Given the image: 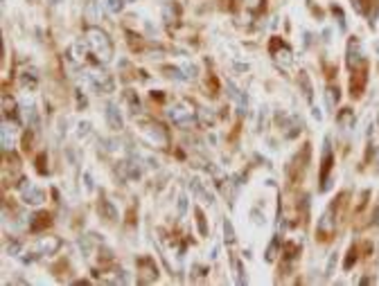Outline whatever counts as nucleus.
<instances>
[{
    "label": "nucleus",
    "instance_id": "obj_1",
    "mask_svg": "<svg viewBox=\"0 0 379 286\" xmlns=\"http://www.w3.org/2000/svg\"><path fill=\"white\" fill-rule=\"evenodd\" d=\"M84 41H86L90 54L95 57V61L97 63H108L111 59H113V43H111V39H108V34L104 32V29L86 27Z\"/></svg>",
    "mask_w": 379,
    "mask_h": 286
},
{
    "label": "nucleus",
    "instance_id": "obj_2",
    "mask_svg": "<svg viewBox=\"0 0 379 286\" xmlns=\"http://www.w3.org/2000/svg\"><path fill=\"white\" fill-rule=\"evenodd\" d=\"M167 115L176 126H181V129H190V126L197 124L199 111H194V106L190 102H181V104H176V106L169 108Z\"/></svg>",
    "mask_w": 379,
    "mask_h": 286
},
{
    "label": "nucleus",
    "instance_id": "obj_3",
    "mask_svg": "<svg viewBox=\"0 0 379 286\" xmlns=\"http://www.w3.org/2000/svg\"><path fill=\"white\" fill-rule=\"evenodd\" d=\"M143 126V133L153 146H160V149H167L169 146V133L167 129L160 124V122H153V120H143L140 122Z\"/></svg>",
    "mask_w": 379,
    "mask_h": 286
},
{
    "label": "nucleus",
    "instance_id": "obj_4",
    "mask_svg": "<svg viewBox=\"0 0 379 286\" xmlns=\"http://www.w3.org/2000/svg\"><path fill=\"white\" fill-rule=\"evenodd\" d=\"M88 81L90 86L95 88L97 92H113L115 90V81L113 77L102 68H90L88 70Z\"/></svg>",
    "mask_w": 379,
    "mask_h": 286
},
{
    "label": "nucleus",
    "instance_id": "obj_5",
    "mask_svg": "<svg viewBox=\"0 0 379 286\" xmlns=\"http://www.w3.org/2000/svg\"><path fill=\"white\" fill-rule=\"evenodd\" d=\"M269 52L273 54V59H276L278 63H282V66H291V61H294V57H291V48L287 43H282V39H278V36L271 39Z\"/></svg>",
    "mask_w": 379,
    "mask_h": 286
},
{
    "label": "nucleus",
    "instance_id": "obj_6",
    "mask_svg": "<svg viewBox=\"0 0 379 286\" xmlns=\"http://www.w3.org/2000/svg\"><path fill=\"white\" fill-rule=\"evenodd\" d=\"M18 189H20V196H23V201L27 205H41L45 201V194L41 192L39 187H34L32 183H27L25 178H20L18 183Z\"/></svg>",
    "mask_w": 379,
    "mask_h": 286
},
{
    "label": "nucleus",
    "instance_id": "obj_7",
    "mask_svg": "<svg viewBox=\"0 0 379 286\" xmlns=\"http://www.w3.org/2000/svg\"><path fill=\"white\" fill-rule=\"evenodd\" d=\"M348 66H350V70H352V72L364 70L366 59H364V52H361L359 41H350V45H348Z\"/></svg>",
    "mask_w": 379,
    "mask_h": 286
},
{
    "label": "nucleus",
    "instance_id": "obj_8",
    "mask_svg": "<svg viewBox=\"0 0 379 286\" xmlns=\"http://www.w3.org/2000/svg\"><path fill=\"white\" fill-rule=\"evenodd\" d=\"M330 169H332V149H330V138H325V149H323V169H320V192L330 189Z\"/></svg>",
    "mask_w": 379,
    "mask_h": 286
},
{
    "label": "nucleus",
    "instance_id": "obj_9",
    "mask_svg": "<svg viewBox=\"0 0 379 286\" xmlns=\"http://www.w3.org/2000/svg\"><path fill=\"white\" fill-rule=\"evenodd\" d=\"M278 122L285 129V138H289V140L303 131V120H298L296 115H278Z\"/></svg>",
    "mask_w": 379,
    "mask_h": 286
},
{
    "label": "nucleus",
    "instance_id": "obj_10",
    "mask_svg": "<svg viewBox=\"0 0 379 286\" xmlns=\"http://www.w3.org/2000/svg\"><path fill=\"white\" fill-rule=\"evenodd\" d=\"M104 115H106V122H108V126H111L113 131H122V129H124V120H122V115H120L118 106H115L113 102L106 104V111H104Z\"/></svg>",
    "mask_w": 379,
    "mask_h": 286
},
{
    "label": "nucleus",
    "instance_id": "obj_11",
    "mask_svg": "<svg viewBox=\"0 0 379 286\" xmlns=\"http://www.w3.org/2000/svg\"><path fill=\"white\" fill-rule=\"evenodd\" d=\"M59 248H61L59 237H43L39 243H36V255H54Z\"/></svg>",
    "mask_w": 379,
    "mask_h": 286
},
{
    "label": "nucleus",
    "instance_id": "obj_12",
    "mask_svg": "<svg viewBox=\"0 0 379 286\" xmlns=\"http://www.w3.org/2000/svg\"><path fill=\"white\" fill-rule=\"evenodd\" d=\"M336 124L343 129V131H352L357 124V117H355V111H350V108H343V111L336 115Z\"/></svg>",
    "mask_w": 379,
    "mask_h": 286
},
{
    "label": "nucleus",
    "instance_id": "obj_13",
    "mask_svg": "<svg viewBox=\"0 0 379 286\" xmlns=\"http://www.w3.org/2000/svg\"><path fill=\"white\" fill-rule=\"evenodd\" d=\"M138 268H143V275H140V282H152V280H156L158 277V268H156V264L152 262V259H140L138 262Z\"/></svg>",
    "mask_w": 379,
    "mask_h": 286
},
{
    "label": "nucleus",
    "instance_id": "obj_14",
    "mask_svg": "<svg viewBox=\"0 0 379 286\" xmlns=\"http://www.w3.org/2000/svg\"><path fill=\"white\" fill-rule=\"evenodd\" d=\"M226 88H228V95H230V99H232V102H235L237 106L241 108V111H246V106H248L246 95H244V92H241L239 88H237L232 81H228V83H226Z\"/></svg>",
    "mask_w": 379,
    "mask_h": 286
},
{
    "label": "nucleus",
    "instance_id": "obj_15",
    "mask_svg": "<svg viewBox=\"0 0 379 286\" xmlns=\"http://www.w3.org/2000/svg\"><path fill=\"white\" fill-rule=\"evenodd\" d=\"M190 189H192V192H194V196H197V199H201L203 203H210V205L215 203V196H212L210 192H208V189L203 187V183H201V180H197V178H194L192 183H190Z\"/></svg>",
    "mask_w": 379,
    "mask_h": 286
},
{
    "label": "nucleus",
    "instance_id": "obj_16",
    "mask_svg": "<svg viewBox=\"0 0 379 286\" xmlns=\"http://www.w3.org/2000/svg\"><path fill=\"white\" fill-rule=\"evenodd\" d=\"M30 230L32 232H41L45 225H50V214L48 212H39V214H32L30 216Z\"/></svg>",
    "mask_w": 379,
    "mask_h": 286
},
{
    "label": "nucleus",
    "instance_id": "obj_17",
    "mask_svg": "<svg viewBox=\"0 0 379 286\" xmlns=\"http://www.w3.org/2000/svg\"><path fill=\"white\" fill-rule=\"evenodd\" d=\"M14 126L9 124V120L2 122V151H11L14 149Z\"/></svg>",
    "mask_w": 379,
    "mask_h": 286
},
{
    "label": "nucleus",
    "instance_id": "obj_18",
    "mask_svg": "<svg viewBox=\"0 0 379 286\" xmlns=\"http://www.w3.org/2000/svg\"><path fill=\"white\" fill-rule=\"evenodd\" d=\"M97 210H99V214H102L104 218H108V221H115V218H118V210H115L113 203H111V201H106V199L99 201Z\"/></svg>",
    "mask_w": 379,
    "mask_h": 286
},
{
    "label": "nucleus",
    "instance_id": "obj_19",
    "mask_svg": "<svg viewBox=\"0 0 379 286\" xmlns=\"http://www.w3.org/2000/svg\"><path fill=\"white\" fill-rule=\"evenodd\" d=\"M332 230H334V218H332V210H327L318 221V232L320 234H332Z\"/></svg>",
    "mask_w": 379,
    "mask_h": 286
},
{
    "label": "nucleus",
    "instance_id": "obj_20",
    "mask_svg": "<svg viewBox=\"0 0 379 286\" xmlns=\"http://www.w3.org/2000/svg\"><path fill=\"white\" fill-rule=\"evenodd\" d=\"M124 102H127V106H129V113H140V99H138V95L133 90H124Z\"/></svg>",
    "mask_w": 379,
    "mask_h": 286
},
{
    "label": "nucleus",
    "instance_id": "obj_21",
    "mask_svg": "<svg viewBox=\"0 0 379 286\" xmlns=\"http://www.w3.org/2000/svg\"><path fill=\"white\" fill-rule=\"evenodd\" d=\"M298 83L303 86V95H305V99L311 104V99H314V92H311V83H309V77H307L305 70L298 74Z\"/></svg>",
    "mask_w": 379,
    "mask_h": 286
},
{
    "label": "nucleus",
    "instance_id": "obj_22",
    "mask_svg": "<svg viewBox=\"0 0 379 286\" xmlns=\"http://www.w3.org/2000/svg\"><path fill=\"white\" fill-rule=\"evenodd\" d=\"M278 250H280V237H278V234H276V237L271 239L269 248H266V255H264V259H266V262H276Z\"/></svg>",
    "mask_w": 379,
    "mask_h": 286
},
{
    "label": "nucleus",
    "instance_id": "obj_23",
    "mask_svg": "<svg viewBox=\"0 0 379 286\" xmlns=\"http://www.w3.org/2000/svg\"><path fill=\"white\" fill-rule=\"evenodd\" d=\"M36 81H39L36 70H25V72L20 74V83H23V88H36Z\"/></svg>",
    "mask_w": 379,
    "mask_h": 286
},
{
    "label": "nucleus",
    "instance_id": "obj_24",
    "mask_svg": "<svg viewBox=\"0 0 379 286\" xmlns=\"http://www.w3.org/2000/svg\"><path fill=\"white\" fill-rule=\"evenodd\" d=\"M178 16V9L172 5V2H165L162 5V18H165V23H174Z\"/></svg>",
    "mask_w": 379,
    "mask_h": 286
},
{
    "label": "nucleus",
    "instance_id": "obj_25",
    "mask_svg": "<svg viewBox=\"0 0 379 286\" xmlns=\"http://www.w3.org/2000/svg\"><path fill=\"white\" fill-rule=\"evenodd\" d=\"M339 88H334V86H327V90H325V99H327V106L330 108H334L336 106V102H339Z\"/></svg>",
    "mask_w": 379,
    "mask_h": 286
},
{
    "label": "nucleus",
    "instance_id": "obj_26",
    "mask_svg": "<svg viewBox=\"0 0 379 286\" xmlns=\"http://www.w3.org/2000/svg\"><path fill=\"white\" fill-rule=\"evenodd\" d=\"M165 72H167V77L178 79V81H187V79H190V74L185 72V68H165Z\"/></svg>",
    "mask_w": 379,
    "mask_h": 286
},
{
    "label": "nucleus",
    "instance_id": "obj_27",
    "mask_svg": "<svg viewBox=\"0 0 379 286\" xmlns=\"http://www.w3.org/2000/svg\"><path fill=\"white\" fill-rule=\"evenodd\" d=\"M224 239H226V243H235V228H232V223L230 221H224Z\"/></svg>",
    "mask_w": 379,
    "mask_h": 286
},
{
    "label": "nucleus",
    "instance_id": "obj_28",
    "mask_svg": "<svg viewBox=\"0 0 379 286\" xmlns=\"http://www.w3.org/2000/svg\"><path fill=\"white\" fill-rule=\"evenodd\" d=\"M232 262V271H235V277H237V284H246V280H244V271H241V264L237 257L230 259Z\"/></svg>",
    "mask_w": 379,
    "mask_h": 286
},
{
    "label": "nucleus",
    "instance_id": "obj_29",
    "mask_svg": "<svg viewBox=\"0 0 379 286\" xmlns=\"http://www.w3.org/2000/svg\"><path fill=\"white\" fill-rule=\"evenodd\" d=\"M124 7V0H106V11L108 14H120Z\"/></svg>",
    "mask_w": 379,
    "mask_h": 286
},
{
    "label": "nucleus",
    "instance_id": "obj_30",
    "mask_svg": "<svg viewBox=\"0 0 379 286\" xmlns=\"http://www.w3.org/2000/svg\"><path fill=\"white\" fill-rule=\"evenodd\" d=\"M194 214H197V223H199V232H201V237H208V228H206V216H203V212L199 208H194Z\"/></svg>",
    "mask_w": 379,
    "mask_h": 286
},
{
    "label": "nucleus",
    "instance_id": "obj_31",
    "mask_svg": "<svg viewBox=\"0 0 379 286\" xmlns=\"http://www.w3.org/2000/svg\"><path fill=\"white\" fill-rule=\"evenodd\" d=\"M334 266H336V252L330 255V262H327V268H325V277H332L334 275Z\"/></svg>",
    "mask_w": 379,
    "mask_h": 286
},
{
    "label": "nucleus",
    "instance_id": "obj_32",
    "mask_svg": "<svg viewBox=\"0 0 379 286\" xmlns=\"http://www.w3.org/2000/svg\"><path fill=\"white\" fill-rule=\"evenodd\" d=\"M5 250H7V255H18V252H20V243H18V241L7 243V248H5Z\"/></svg>",
    "mask_w": 379,
    "mask_h": 286
},
{
    "label": "nucleus",
    "instance_id": "obj_33",
    "mask_svg": "<svg viewBox=\"0 0 379 286\" xmlns=\"http://www.w3.org/2000/svg\"><path fill=\"white\" fill-rule=\"evenodd\" d=\"M90 133V124L88 122H79V138H86Z\"/></svg>",
    "mask_w": 379,
    "mask_h": 286
},
{
    "label": "nucleus",
    "instance_id": "obj_34",
    "mask_svg": "<svg viewBox=\"0 0 379 286\" xmlns=\"http://www.w3.org/2000/svg\"><path fill=\"white\" fill-rule=\"evenodd\" d=\"M332 11H334V16H339V27L345 32V20H343V14H341L339 7H332Z\"/></svg>",
    "mask_w": 379,
    "mask_h": 286
},
{
    "label": "nucleus",
    "instance_id": "obj_35",
    "mask_svg": "<svg viewBox=\"0 0 379 286\" xmlns=\"http://www.w3.org/2000/svg\"><path fill=\"white\" fill-rule=\"evenodd\" d=\"M185 208H187V199L185 196H181V199H178V216L185 214Z\"/></svg>",
    "mask_w": 379,
    "mask_h": 286
},
{
    "label": "nucleus",
    "instance_id": "obj_36",
    "mask_svg": "<svg viewBox=\"0 0 379 286\" xmlns=\"http://www.w3.org/2000/svg\"><path fill=\"white\" fill-rule=\"evenodd\" d=\"M192 273H194V277H206L208 268L206 266H192Z\"/></svg>",
    "mask_w": 379,
    "mask_h": 286
},
{
    "label": "nucleus",
    "instance_id": "obj_37",
    "mask_svg": "<svg viewBox=\"0 0 379 286\" xmlns=\"http://www.w3.org/2000/svg\"><path fill=\"white\" fill-rule=\"evenodd\" d=\"M199 115H201V120L206 122V124H212V122H215V117H212L210 113H206V111H203V108H201V111H199Z\"/></svg>",
    "mask_w": 379,
    "mask_h": 286
},
{
    "label": "nucleus",
    "instance_id": "obj_38",
    "mask_svg": "<svg viewBox=\"0 0 379 286\" xmlns=\"http://www.w3.org/2000/svg\"><path fill=\"white\" fill-rule=\"evenodd\" d=\"M355 259H357V252H355V248H352V250H350V257L345 259V268L352 266V262H355Z\"/></svg>",
    "mask_w": 379,
    "mask_h": 286
},
{
    "label": "nucleus",
    "instance_id": "obj_39",
    "mask_svg": "<svg viewBox=\"0 0 379 286\" xmlns=\"http://www.w3.org/2000/svg\"><path fill=\"white\" fill-rule=\"evenodd\" d=\"M84 180H86V187H88V189H93V183H90V176H88V174L84 176Z\"/></svg>",
    "mask_w": 379,
    "mask_h": 286
},
{
    "label": "nucleus",
    "instance_id": "obj_40",
    "mask_svg": "<svg viewBox=\"0 0 379 286\" xmlns=\"http://www.w3.org/2000/svg\"><path fill=\"white\" fill-rule=\"evenodd\" d=\"M314 117H316V120H323V113H320L318 108H314Z\"/></svg>",
    "mask_w": 379,
    "mask_h": 286
},
{
    "label": "nucleus",
    "instance_id": "obj_41",
    "mask_svg": "<svg viewBox=\"0 0 379 286\" xmlns=\"http://www.w3.org/2000/svg\"><path fill=\"white\" fill-rule=\"evenodd\" d=\"M59 2H64V0H52V5H59Z\"/></svg>",
    "mask_w": 379,
    "mask_h": 286
},
{
    "label": "nucleus",
    "instance_id": "obj_42",
    "mask_svg": "<svg viewBox=\"0 0 379 286\" xmlns=\"http://www.w3.org/2000/svg\"><path fill=\"white\" fill-rule=\"evenodd\" d=\"M127 2H133V0H127Z\"/></svg>",
    "mask_w": 379,
    "mask_h": 286
},
{
    "label": "nucleus",
    "instance_id": "obj_43",
    "mask_svg": "<svg viewBox=\"0 0 379 286\" xmlns=\"http://www.w3.org/2000/svg\"><path fill=\"white\" fill-rule=\"evenodd\" d=\"M377 158H379V151H377Z\"/></svg>",
    "mask_w": 379,
    "mask_h": 286
}]
</instances>
